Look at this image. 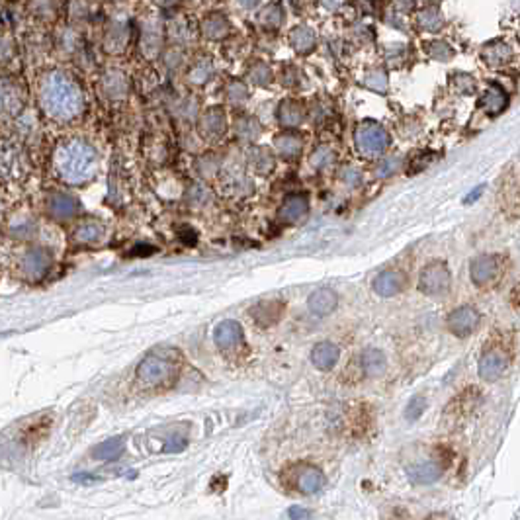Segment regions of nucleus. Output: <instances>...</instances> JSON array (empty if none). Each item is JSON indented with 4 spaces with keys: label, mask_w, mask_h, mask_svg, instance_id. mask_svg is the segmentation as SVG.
<instances>
[{
    "label": "nucleus",
    "mask_w": 520,
    "mask_h": 520,
    "mask_svg": "<svg viewBox=\"0 0 520 520\" xmlns=\"http://www.w3.org/2000/svg\"><path fill=\"white\" fill-rule=\"evenodd\" d=\"M40 102L43 112L55 121H73L84 108L79 84L61 70L47 73L40 84Z\"/></svg>",
    "instance_id": "nucleus-1"
},
{
    "label": "nucleus",
    "mask_w": 520,
    "mask_h": 520,
    "mask_svg": "<svg viewBox=\"0 0 520 520\" xmlns=\"http://www.w3.org/2000/svg\"><path fill=\"white\" fill-rule=\"evenodd\" d=\"M55 170L67 184H84L94 174L96 168V153L87 141L70 139L55 151Z\"/></svg>",
    "instance_id": "nucleus-2"
},
{
    "label": "nucleus",
    "mask_w": 520,
    "mask_h": 520,
    "mask_svg": "<svg viewBox=\"0 0 520 520\" xmlns=\"http://www.w3.org/2000/svg\"><path fill=\"white\" fill-rule=\"evenodd\" d=\"M177 373V366L161 354H149L138 368V380L145 387H158L168 383Z\"/></svg>",
    "instance_id": "nucleus-3"
},
{
    "label": "nucleus",
    "mask_w": 520,
    "mask_h": 520,
    "mask_svg": "<svg viewBox=\"0 0 520 520\" xmlns=\"http://www.w3.org/2000/svg\"><path fill=\"white\" fill-rule=\"evenodd\" d=\"M28 172V161L20 145L12 141H0V180L2 182H22Z\"/></svg>",
    "instance_id": "nucleus-4"
},
{
    "label": "nucleus",
    "mask_w": 520,
    "mask_h": 520,
    "mask_svg": "<svg viewBox=\"0 0 520 520\" xmlns=\"http://www.w3.org/2000/svg\"><path fill=\"white\" fill-rule=\"evenodd\" d=\"M354 141L364 155H380L389 147V133L376 121H364L354 131Z\"/></svg>",
    "instance_id": "nucleus-5"
},
{
    "label": "nucleus",
    "mask_w": 520,
    "mask_h": 520,
    "mask_svg": "<svg viewBox=\"0 0 520 520\" xmlns=\"http://www.w3.org/2000/svg\"><path fill=\"white\" fill-rule=\"evenodd\" d=\"M452 274L448 266L434 260L431 265L422 268L421 276H419V290L426 295H442L450 290Z\"/></svg>",
    "instance_id": "nucleus-6"
},
{
    "label": "nucleus",
    "mask_w": 520,
    "mask_h": 520,
    "mask_svg": "<svg viewBox=\"0 0 520 520\" xmlns=\"http://www.w3.org/2000/svg\"><path fill=\"white\" fill-rule=\"evenodd\" d=\"M480 321V311L475 307H471V305H463V307H458L448 315V331L452 334H456V336H460V339H466L477 329Z\"/></svg>",
    "instance_id": "nucleus-7"
},
{
    "label": "nucleus",
    "mask_w": 520,
    "mask_h": 520,
    "mask_svg": "<svg viewBox=\"0 0 520 520\" xmlns=\"http://www.w3.org/2000/svg\"><path fill=\"white\" fill-rule=\"evenodd\" d=\"M24 108V92L10 79L0 77V118H14Z\"/></svg>",
    "instance_id": "nucleus-8"
},
{
    "label": "nucleus",
    "mask_w": 520,
    "mask_h": 520,
    "mask_svg": "<svg viewBox=\"0 0 520 520\" xmlns=\"http://www.w3.org/2000/svg\"><path fill=\"white\" fill-rule=\"evenodd\" d=\"M497 274H499V262L495 256L480 255L471 260L470 278L475 285H480V288L489 285L497 278Z\"/></svg>",
    "instance_id": "nucleus-9"
},
{
    "label": "nucleus",
    "mask_w": 520,
    "mask_h": 520,
    "mask_svg": "<svg viewBox=\"0 0 520 520\" xmlns=\"http://www.w3.org/2000/svg\"><path fill=\"white\" fill-rule=\"evenodd\" d=\"M280 221H284L288 225H295L305 221V217L309 216V198L305 194H292L282 202L280 206Z\"/></svg>",
    "instance_id": "nucleus-10"
},
{
    "label": "nucleus",
    "mask_w": 520,
    "mask_h": 520,
    "mask_svg": "<svg viewBox=\"0 0 520 520\" xmlns=\"http://www.w3.org/2000/svg\"><path fill=\"white\" fill-rule=\"evenodd\" d=\"M509 366V358L507 354L499 350V348H493V350H487V352L481 356L480 360V378L485 380V382H495L499 380L500 376L505 373Z\"/></svg>",
    "instance_id": "nucleus-11"
},
{
    "label": "nucleus",
    "mask_w": 520,
    "mask_h": 520,
    "mask_svg": "<svg viewBox=\"0 0 520 520\" xmlns=\"http://www.w3.org/2000/svg\"><path fill=\"white\" fill-rule=\"evenodd\" d=\"M51 266V256L47 251L43 248H30L26 255L22 256L20 260V270L22 274L28 276L30 280H36V278H41L50 270Z\"/></svg>",
    "instance_id": "nucleus-12"
},
{
    "label": "nucleus",
    "mask_w": 520,
    "mask_h": 520,
    "mask_svg": "<svg viewBox=\"0 0 520 520\" xmlns=\"http://www.w3.org/2000/svg\"><path fill=\"white\" fill-rule=\"evenodd\" d=\"M407 285V276L401 270H385L382 274L373 278V292L382 297H393V295L401 294Z\"/></svg>",
    "instance_id": "nucleus-13"
},
{
    "label": "nucleus",
    "mask_w": 520,
    "mask_h": 520,
    "mask_svg": "<svg viewBox=\"0 0 520 520\" xmlns=\"http://www.w3.org/2000/svg\"><path fill=\"white\" fill-rule=\"evenodd\" d=\"M214 341L221 352H231L243 343V327L237 321H223L216 327Z\"/></svg>",
    "instance_id": "nucleus-14"
},
{
    "label": "nucleus",
    "mask_w": 520,
    "mask_h": 520,
    "mask_svg": "<svg viewBox=\"0 0 520 520\" xmlns=\"http://www.w3.org/2000/svg\"><path fill=\"white\" fill-rule=\"evenodd\" d=\"M45 207H47V211H50L51 217H55V219H70V217L77 214V209H79V202H77V198L70 196V194H65V192H55V194H51L47 198V202H45Z\"/></svg>",
    "instance_id": "nucleus-15"
},
{
    "label": "nucleus",
    "mask_w": 520,
    "mask_h": 520,
    "mask_svg": "<svg viewBox=\"0 0 520 520\" xmlns=\"http://www.w3.org/2000/svg\"><path fill=\"white\" fill-rule=\"evenodd\" d=\"M227 129L225 112L221 108H209L200 119V133L206 139H219Z\"/></svg>",
    "instance_id": "nucleus-16"
},
{
    "label": "nucleus",
    "mask_w": 520,
    "mask_h": 520,
    "mask_svg": "<svg viewBox=\"0 0 520 520\" xmlns=\"http://www.w3.org/2000/svg\"><path fill=\"white\" fill-rule=\"evenodd\" d=\"M284 311V302L272 299V302H260V304H256L255 307L251 309V317H253L255 323H258L260 327H270V325H276L282 319Z\"/></svg>",
    "instance_id": "nucleus-17"
},
{
    "label": "nucleus",
    "mask_w": 520,
    "mask_h": 520,
    "mask_svg": "<svg viewBox=\"0 0 520 520\" xmlns=\"http://www.w3.org/2000/svg\"><path fill=\"white\" fill-rule=\"evenodd\" d=\"M325 475L323 471L317 470L315 466H302L295 475V487L304 495H315L323 489Z\"/></svg>",
    "instance_id": "nucleus-18"
},
{
    "label": "nucleus",
    "mask_w": 520,
    "mask_h": 520,
    "mask_svg": "<svg viewBox=\"0 0 520 520\" xmlns=\"http://www.w3.org/2000/svg\"><path fill=\"white\" fill-rule=\"evenodd\" d=\"M339 358H341V350H339V346L333 343H317L313 346V350H311V362L315 364V368L317 370H321V372H329V370H333L336 362H339Z\"/></svg>",
    "instance_id": "nucleus-19"
},
{
    "label": "nucleus",
    "mask_w": 520,
    "mask_h": 520,
    "mask_svg": "<svg viewBox=\"0 0 520 520\" xmlns=\"http://www.w3.org/2000/svg\"><path fill=\"white\" fill-rule=\"evenodd\" d=\"M336 304H339V297L334 294L333 290H329V288H321V290H317L313 294L309 295V299H307V305H309V309H311V313L319 315V317H327V315H331L336 309Z\"/></svg>",
    "instance_id": "nucleus-20"
},
{
    "label": "nucleus",
    "mask_w": 520,
    "mask_h": 520,
    "mask_svg": "<svg viewBox=\"0 0 520 520\" xmlns=\"http://www.w3.org/2000/svg\"><path fill=\"white\" fill-rule=\"evenodd\" d=\"M409 480L417 485H431L434 481L440 480L442 475V466L436 463V461H421V463H415L409 468Z\"/></svg>",
    "instance_id": "nucleus-21"
},
{
    "label": "nucleus",
    "mask_w": 520,
    "mask_h": 520,
    "mask_svg": "<svg viewBox=\"0 0 520 520\" xmlns=\"http://www.w3.org/2000/svg\"><path fill=\"white\" fill-rule=\"evenodd\" d=\"M480 104L481 108L485 110L489 116H499L500 112L509 106V96H507V92L500 89L499 84H491L489 89L483 92Z\"/></svg>",
    "instance_id": "nucleus-22"
},
{
    "label": "nucleus",
    "mask_w": 520,
    "mask_h": 520,
    "mask_svg": "<svg viewBox=\"0 0 520 520\" xmlns=\"http://www.w3.org/2000/svg\"><path fill=\"white\" fill-rule=\"evenodd\" d=\"M278 119L284 128H297L305 119V106L299 100H284L278 108Z\"/></svg>",
    "instance_id": "nucleus-23"
},
{
    "label": "nucleus",
    "mask_w": 520,
    "mask_h": 520,
    "mask_svg": "<svg viewBox=\"0 0 520 520\" xmlns=\"http://www.w3.org/2000/svg\"><path fill=\"white\" fill-rule=\"evenodd\" d=\"M360 364H362V372L368 376V378H378L385 372L387 368V360H385V354L378 348H368L364 350L362 356H360Z\"/></svg>",
    "instance_id": "nucleus-24"
},
{
    "label": "nucleus",
    "mask_w": 520,
    "mask_h": 520,
    "mask_svg": "<svg viewBox=\"0 0 520 520\" xmlns=\"http://www.w3.org/2000/svg\"><path fill=\"white\" fill-rule=\"evenodd\" d=\"M102 235H104L102 225L96 223V221H92V219H87V221L79 223V227H75V231H73V241L79 243V245H92V243L100 241V237Z\"/></svg>",
    "instance_id": "nucleus-25"
},
{
    "label": "nucleus",
    "mask_w": 520,
    "mask_h": 520,
    "mask_svg": "<svg viewBox=\"0 0 520 520\" xmlns=\"http://www.w3.org/2000/svg\"><path fill=\"white\" fill-rule=\"evenodd\" d=\"M510 57H512L510 47L503 41H493L489 45H485V50H483V59L489 67H503L509 63Z\"/></svg>",
    "instance_id": "nucleus-26"
},
{
    "label": "nucleus",
    "mask_w": 520,
    "mask_h": 520,
    "mask_svg": "<svg viewBox=\"0 0 520 520\" xmlns=\"http://www.w3.org/2000/svg\"><path fill=\"white\" fill-rule=\"evenodd\" d=\"M302 147H304V141L295 133H282L276 138V149H278L280 157L295 158L302 153Z\"/></svg>",
    "instance_id": "nucleus-27"
},
{
    "label": "nucleus",
    "mask_w": 520,
    "mask_h": 520,
    "mask_svg": "<svg viewBox=\"0 0 520 520\" xmlns=\"http://www.w3.org/2000/svg\"><path fill=\"white\" fill-rule=\"evenodd\" d=\"M202 30H204V36L206 38H211V40H221L229 34V22L223 14H209L204 24H202Z\"/></svg>",
    "instance_id": "nucleus-28"
},
{
    "label": "nucleus",
    "mask_w": 520,
    "mask_h": 520,
    "mask_svg": "<svg viewBox=\"0 0 520 520\" xmlns=\"http://www.w3.org/2000/svg\"><path fill=\"white\" fill-rule=\"evenodd\" d=\"M290 41H292V45H294V50L297 51V53H309V51L315 47L317 36H315V31L311 30V28L299 26V28H295V30L292 31Z\"/></svg>",
    "instance_id": "nucleus-29"
},
{
    "label": "nucleus",
    "mask_w": 520,
    "mask_h": 520,
    "mask_svg": "<svg viewBox=\"0 0 520 520\" xmlns=\"http://www.w3.org/2000/svg\"><path fill=\"white\" fill-rule=\"evenodd\" d=\"M121 452H124V438H110V440L98 444L92 450V456L98 461H110L119 458Z\"/></svg>",
    "instance_id": "nucleus-30"
},
{
    "label": "nucleus",
    "mask_w": 520,
    "mask_h": 520,
    "mask_svg": "<svg viewBox=\"0 0 520 520\" xmlns=\"http://www.w3.org/2000/svg\"><path fill=\"white\" fill-rule=\"evenodd\" d=\"M251 165L255 168L256 172H260V174H268L272 168H274V155L265 147H255L251 151Z\"/></svg>",
    "instance_id": "nucleus-31"
},
{
    "label": "nucleus",
    "mask_w": 520,
    "mask_h": 520,
    "mask_svg": "<svg viewBox=\"0 0 520 520\" xmlns=\"http://www.w3.org/2000/svg\"><path fill=\"white\" fill-rule=\"evenodd\" d=\"M419 24L422 30L438 31L442 28V16L438 10V4H429L424 10L419 14Z\"/></svg>",
    "instance_id": "nucleus-32"
},
{
    "label": "nucleus",
    "mask_w": 520,
    "mask_h": 520,
    "mask_svg": "<svg viewBox=\"0 0 520 520\" xmlns=\"http://www.w3.org/2000/svg\"><path fill=\"white\" fill-rule=\"evenodd\" d=\"M141 47H143V53L147 57H155L157 55L158 50H161V30H158V26H147L145 28Z\"/></svg>",
    "instance_id": "nucleus-33"
},
{
    "label": "nucleus",
    "mask_w": 520,
    "mask_h": 520,
    "mask_svg": "<svg viewBox=\"0 0 520 520\" xmlns=\"http://www.w3.org/2000/svg\"><path fill=\"white\" fill-rule=\"evenodd\" d=\"M36 231V221L31 219L30 216H18L10 225V233L12 237H18V239H28Z\"/></svg>",
    "instance_id": "nucleus-34"
},
{
    "label": "nucleus",
    "mask_w": 520,
    "mask_h": 520,
    "mask_svg": "<svg viewBox=\"0 0 520 520\" xmlns=\"http://www.w3.org/2000/svg\"><path fill=\"white\" fill-rule=\"evenodd\" d=\"M237 135L243 139H248V141H253V139L258 138V133H260V126H258V121L255 118H245L237 119Z\"/></svg>",
    "instance_id": "nucleus-35"
},
{
    "label": "nucleus",
    "mask_w": 520,
    "mask_h": 520,
    "mask_svg": "<svg viewBox=\"0 0 520 520\" xmlns=\"http://www.w3.org/2000/svg\"><path fill=\"white\" fill-rule=\"evenodd\" d=\"M362 82L366 89L373 90V92H385V90H387V77H385V73L380 69L368 70V73L364 75Z\"/></svg>",
    "instance_id": "nucleus-36"
},
{
    "label": "nucleus",
    "mask_w": 520,
    "mask_h": 520,
    "mask_svg": "<svg viewBox=\"0 0 520 520\" xmlns=\"http://www.w3.org/2000/svg\"><path fill=\"white\" fill-rule=\"evenodd\" d=\"M104 87H106V92H108L112 98H119L126 94V77H121L119 73H110L104 79Z\"/></svg>",
    "instance_id": "nucleus-37"
},
{
    "label": "nucleus",
    "mask_w": 520,
    "mask_h": 520,
    "mask_svg": "<svg viewBox=\"0 0 520 520\" xmlns=\"http://www.w3.org/2000/svg\"><path fill=\"white\" fill-rule=\"evenodd\" d=\"M260 22L265 24L266 28H278L284 22V10L280 4H268L262 14H260Z\"/></svg>",
    "instance_id": "nucleus-38"
},
{
    "label": "nucleus",
    "mask_w": 520,
    "mask_h": 520,
    "mask_svg": "<svg viewBox=\"0 0 520 520\" xmlns=\"http://www.w3.org/2000/svg\"><path fill=\"white\" fill-rule=\"evenodd\" d=\"M424 50L426 53L431 55L434 61H440V63H446V61L452 59V55H454V51L448 43H444V41H431L429 45H424Z\"/></svg>",
    "instance_id": "nucleus-39"
},
{
    "label": "nucleus",
    "mask_w": 520,
    "mask_h": 520,
    "mask_svg": "<svg viewBox=\"0 0 520 520\" xmlns=\"http://www.w3.org/2000/svg\"><path fill=\"white\" fill-rule=\"evenodd\" d=\"M503 207H507V211L520 214V186L519 184L505 186V190H503Z\"/></svg>",
    "instance_id": "nucleus-40"
},
{
    "label": "nucleus",
    "mask_w": 520,
    "mask_h": 520,
    "mask_svg": "<svg viewBox=\"0 0 520 520\" xmlns=\"http://www.w3.org/2000/svg\"><path fill=\"white\" fill-rule=\"evenodd\" d=\"M126 30H124V26H119V24H116L112 30L108 31V36H106V50L110 51H119L124 45H126Z\"/></svg>",
    "instance_id": "nucleus-41"
},
{
    "label": "nucleus",
    "mask_w": 520,
    "mask_h": 520,
    "mask_svg": "<svg viewBox=\"0 0 520 520\" xmlns=\"http://www.w3.org/2000/svg\"><path fill=\"white\" fill-rule=\"evenodd\" d=\"M424 409H426V397L424 395H415L407 405V409H405V419L407 421H417L424 413Z\"/></svg>",
    "instance_id": "nucleus-42"
},
{
    "label": "nucleus",
    "mask_w": 520,
    "mask_h": 520,
    "mask_svg": "<svg viewBox=\"0 0 520 520\" xmlns=\"http://www.w3.org/2000/svg\"><path fill=\"white\" fill-rule=\"evenodd\" d=\"M334 161V153H333V149L331 147H317L313 151V155H311V165H313L315 168H325V167H329L331 163Z\"/></svg>",
    "instance_id": "nucleus-43"
},
{
    "label": "nucleus",
    "mask_w": 520,
    "mask_h": 520,
    "mask_svg": "<svg viewBox=\"0 0 520 520\" xmlns=\"http://www.w3.org/2000/svg\"><path fill=\"white\" fill-rule=\"evenodd\" d=\"M209 77H211L209 61H200L196 67L190 70V82H194V84H204L209 80Z\"/></svg>",
    "instance_id": "nucleus-44"
},
{
    "label": "nucleus",
    "mask_w": 520,
    "mask_h": 520,
    "mask_svg": "<svg viewBox=\"0 0 520 520\" xmlns=\"http://www.w3.org/2000/svg\"><path fill=\"white\" fill-rule=\"evenodd\" d=\"M251 80L258 87H266L272 80V70L268 69L265 63H256L255 67L251 69Z\"/></svg>",
    "instance_id": "nucleus-45"
},
{
    "label": "nucleus",
    "mask_w": 520,
    "mask_h": 520,
    "mask_svg": "<svg viewBox=\"0 0 520 520\" xmlns=\"http://www.w3.org/2000/svg\"><path fill=\"white\" fill-rule=\"evenodd\" d=\"M454 89L458 90L460 94H473L475 92V80L466 73L454 75Z\"/></svg>",
    "instance_id": "nucleus-46"
},
{
    "label": "nucleus",
    "mask_w": 520,
    "mask_h": 520,
    "mask_svg": "<svg viewBox=\"0 0 520 520\" xmlns=\"http://www.w3.org/2000/svg\"><path fill=\"white\" fill-rule=\"evenodd\" d=\"M227 96L231 102H235V104H241V102H245L248 98V90L243 82H231L229 84V90H227Z\"/></svg>",
    "instance_id": "nucleus-47"
},
{
    "label": "nucleus",
    "mask_w": 520,
    "mask_h": 520,
    "mask_svg": "<svg viewBox=\"0 0 520 520\" xmlns=\"http://www.w3.org/2000/svg\"><path fill=\"white\" fill-rule=\"evenodd\" d=\"M14 55V45L8 36L0 34V63H6Z\"/></svg>",
    "instance_id": "nucleus-48"
},
{
    "label": "nucleus",
    "mask_w": 520,
    "mask_h": 520,
    "mask_svg": "<svg viewBox=\"0 0 520 520\" xmlns=\"http://www.w3.org/2000/svg\"><path fill=\"white\" fill-rule=\"evenodd\" d=\"M397 168H399V158H389V161H383L382 165H380L378 174H380V177H392Z\"/></svg>",
    "instance_id": "nucleus-49"
},
{
    "label": "nucleus",
    "mask_w": 520,
    "mask_h": 520,
    "mask_svg": "<svg viewBox=\"0 0 520 520\" xmlns=\"http://www.w3.org/2000/svg\"><path fill=\"white\" fill-rule=\"evenodd\" d=\"M343 178L346 184H350V186H358V184H360V178H362V174H360L356 168H344Z\"/></svg>",
    "instance_id": "nucleus-50"
},
{
    "label": "nucleus",
    "mask_w": 520,
    "mask_h": 520,
    "mask_svg": "<svg viewBox=\"0 0 520 520\" xmlns=\"http://www.w3.org/2000/svg\"><path fill=\"white\" fill-rule=\"evenodd\" d=\"M432 158H434V155H422L421 158H417V161H413V163H417V165H413L411 167V172H417V170H421V168H424L429 163H431Z\"/></svg>",
    "instance_id": "nucleus-51"
},
{
    "label": "nucleus",
    "mask_w": 520,
    "mask_h": 520,
    "mask_svg": "<svg viewBox=\"0 0 520 520\" xmlns=\"http://www.w3.org/2000/svg\"><path fill=\"white\" fill-rule=\"evenodd\" d=\"M290 517H292V519H309L311 512H309V510L299 509V507H292V509H290Z\"/></svg>",
    "instance_id": "nucleus-52"
},
{
    "label": "nucleus",
    "mask_w": 520,
    "mask_h": 520,
    "mask_svg": "<svg viewBox=\"0 0 520 520\" xmlns=\"http://www.w3.org/2000/svg\"><path fill=\"white\" fill-rule=\"evenodd\" d=\"M481 192H483V186H477L475 190H471L470 196L466 198V204H471V202H475V200L481 196Z\"/></svg>",
    "instance_id": "nucleus-53"
},
{
    "label": "nucleus",
    "mask_w": 520,
    "mask_h": 520,
    "mask_svg": "<svg viewBox=\"0 0 520 520\" xmlns=\"http://www.w3.org/2000/svg\"><path fill=\"white\" fill-rule=\"evenodd\" d=\"M344 0H323V4L329 8V10H336V8H341L343 6Z\"/></svg>",
    "instance_id": "nucleus-54"
},
{
    "label": "nucleus",
    "mask_w": 520,
    "mask_h": 520,
    "mask_svg": "<svg viewBox=\"0 0 520 520\" xmlns=\"http://www.w3.org/2000/svg\"><path fill=\"white\" fill-rule=\"evenodd\" d=\"M413 4H415L413 0H395V6L401 8V10H411Z\"/></svg>",
    "instance_id": "nucleus-55"
},
{
    "label": "nucleus",
    "mask_w": 520,
    "mask_h": 520,
    "mask_svg": "<svg viewBox=\"0 0 520 520\" xmlns=\"http://www.w3.org/2000/svg\"><path fill=\"white\" fill-rule=\"evenodd\" d=\"M239 4H241L243 8H255L256 4H258V0H239Z\"/></svg>",
    "instance_id": "nucleus-56"
},
{
    "label": "nucleus",
    "mask_w": 520,
    "mask_h": 520,
    "mask_svg": "<svg viewBox=\"0 0 520 520\" xmlns=\"http://www.w3.org/2000/svg\"><path fill=\"white\" fill-rule=\"evenodd\" d=\"M158 4H163V6H170V4H177L178 0H157Z\"/></svg>",
    "instance_id": "nucleus-57"
}]
</instances>
